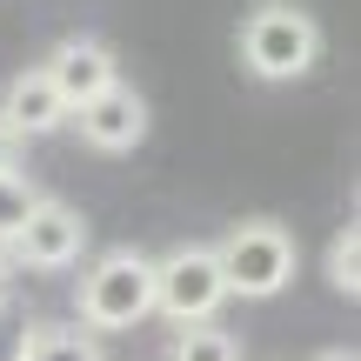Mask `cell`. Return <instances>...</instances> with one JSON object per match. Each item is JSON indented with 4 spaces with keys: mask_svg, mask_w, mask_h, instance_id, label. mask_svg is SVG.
<instances>
[{
    "mask_svg": "<svg viewBox=\"0 0 361 361\" xmlns=\"http://www.w3.org/2000/svg\"><path fill=\"white\" fill-rule=\"evenodd\" d=\"M214 261H221L228 295L268 301V295H281V288L295 281V234H288L281 221H241V228L214 247Z\"/></svg>",
    "mask_w": 361,
    "mask_h": 361,
    "instance_id": "3957f363",
    "label": "cell"
},
{
    "mask_svg": "<svg viewBox=\"0 0 361 361\" xmlns=\"http://www.w3.org/2000/svg\"><path fill=\"white\" fill-rule=\"evenodd\" d=\"M27 335H34V322H27L20 308L0 301V361H20V355H27Z\"/></svg>",
    "mask_w": 361,
    "mask_h": 361,
    "instance_id": "4fadbf2b",
    "label": "cell"
},
{
    "mask_svg": "<svg viewBox=\"0 0 361 361\" xmlns=\"http://www.w3.org/2000/svg\"><path fill=\"white\" fill-rule=\"evenodd\" d=\"M80 247H87V221H80L67 201H47V194H40V201H34V214L13 228L7 255H13V268L61 274V268H74V261H80Z\"/></svg>",
    "mask_w": 361,
    "mask_h": 361,
    "instance_id": "5b68a950",
    "label": "cell"
},
{
    "mask_svg": "<svg viewBox=\"0 0 361 361\" xmlns=\"http://www.w3.org/2000/svg\"><path fill=\"white\" fill-rule=\"evenodd\" d=\"M0 121H7L13 134H54V128L67 121V101H61V87L47 80V67H27V74L7 80Z\"/></svg>",
    "mask_w": 361,
    "mask_h": 361,
    "instance_id": "ba28073f",
    "label": "cell"
},
{
    "mask_svg": "<svg viewBox=\"0 0 361 361\" xmlns=\"http://www.w3.org/2000/svg\"><path fill=\"white\" fill-rule=\"evenodd\" d=\"M314 54H322V27L288 0H268L241 20V61L261 80H301L314 67Z\"/></svg>",
    "mask_w": 361,
    "mask_h": 361,
    "instance_id": "7a4b0ae2",
    "label": "cell"
},
{
    "mask_svg": "<svg viewBox=\"0 0 361 361\" xmlns=\"http://www.w3.org/2000/svg\"><path fill=\"white\" fill-rule=\"evenodd\" d=\"M147 314H154V261L141 247H114L80 274V322L94 335H121Z\"/></svg>",
    "mask_w": 361,
    "mask_h": 361,
    "instance_id": "6da1fadb",
    "label": "cell"
},
{
    "mask_svg": "<svg viewBox=\"0 0 361 361\" xmlns=\"http://www.w3.org/2000/svg\"><path fill=\"white\" fill-rule=\"evenodd\" d=\"M34 201H40V188H34V180H27V174H13V168H0V241H13V228L34 214Z\"/></svg>",
    "mask_w": 361,
    "mask_h": 361,
    "instance_id": "8fae6325",
    "label": "cell"
},
{
    "mask_svg": "<svg viewBox=\"0 0 361 361\" xmlns=\"http://www.w3.org/2000/svg\"><path fill=\"white\" fill-rule=\"evenodd\" d=\"M328 281H335L341 295H361V234H355V221L335 234V247H328Z\"/></svg>",
    "mask_w": 361,
    "mask_h": 361,
    "instance_id": "7c38bea8",
    "label": "cell"
},
{
    "mask_svg": "<svg viewBox=\"0 0 361 361\" xmlns=\"http://www.w3.org/2000/svg\"><path fill=\"white\" fill-rule=\"evenodd\" d=\"M47 80L61 87L67 114H74L87 94H101L107 80H114V54H107L101 40H61V47L47 54Z\"/></svg>",
    "mask_w": 361,
    "mask_h": 361,
    "instance_id": "52a82bcc",
    "label": "cell"
},
{
    "mask_svg": "<svg viewBox=\"0 0 361 361\" xmlns=\"http://www.w3.org/2000/svg\"><path fill=\"white\" fill-rule=\"evenodd\" d=\"M80 121V141L101 147V154H128V147H141L147 134V101L134 87H121V80H107L101 94H87V101L74 107Z\"/></svg>",
    "mask_w": 361,
    "mask_h": 361,
    "instance_id": "8992f818",
    "label": "cell"
},
{
    "mask_svg": "<svg viewBox=\"0 0 361 361\" xmlns=\"http://www.w3.org/2000/svg\"><path fill=\"white\" fill-rule=\"evenodd\" d=\"M7 274H13V255H7V241H0V288H7Z\"/></svg>",
    "mask_w": 361,
    "mask_h": 361,
    "instance_id": "9a60e30c",
    "label": "cell"
},
{
    "mask_svg": "<svg viewBox=\"0 0 361 361\" xmlns=\"http://www.w3.org/2000/svg\"><path fill=\"white\" fill-rule=\"evenodd\" d=\"M168 361H241V348H234V335H221V328H207V322H188V328L174 335Z\"/></svg>",
    "mask_w": 361,
    "mask_h": 361,
    "instance_id": "30bf717a",
    "label": "cell"
},
{
    "mask_svg": "<svg viewBox=\"0 0 361 361\" xmlns=\"http://www.w3.org/2000/svg\"><path fill=\"white\" fill-rule=\"evenodd\" d=\"M20 361H101V341H94V328H47V322H34Z\"/></svg>",
    "mask_w": 361,
    "mask_h": 361,
    "instance_id": "9c48e42d",
    "label": "cell"
},
{
    "mask_svg": "<svg viewBox=\"0 0 361 361\" xmlns=\"http://www.w3.org/2000/svg\"><path fill=\"white\" fill-rule=\"evenodd\" d=\"M221 301H228V281H221L214 247H174L168 261H154V308L168 322H214Z\"/></svg>",
    "mask_w": 361,
    "mask_h": 361,
    "instance_id": "277c9868",
    "label": "cell"
},
{
    "mask_svg": "<svg viewBox=\"0 0 361 361\" xmlns=\"http://www.w3.org/2000/svg\"><path fill=\"white\" fill-rule=\"evenodd\" d=\"M13 154H20V134H13L7 121H0V168H13Z\"/></svg>",
    "mask_w": 361,
    "mask_h": 361,
    "instance_id": "5bb4252c",
    "label": "cell"
}]
</instances>
